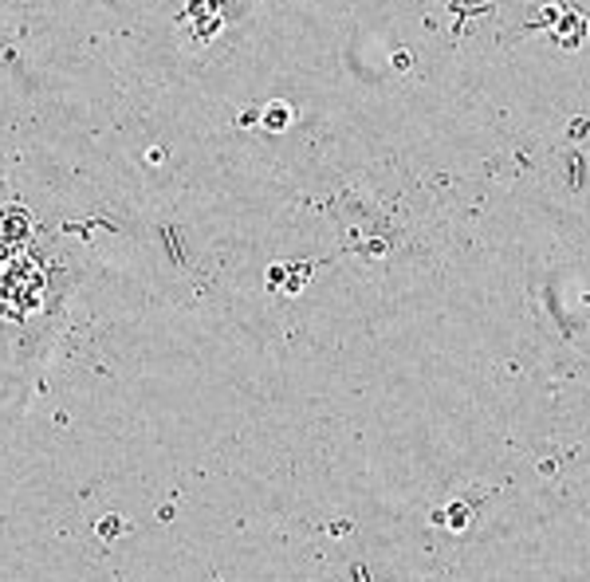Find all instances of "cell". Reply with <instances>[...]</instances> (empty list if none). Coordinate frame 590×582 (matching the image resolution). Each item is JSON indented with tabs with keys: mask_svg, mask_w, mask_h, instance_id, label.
<instances>
[{
	"mask_svg": "<svg viewBox=\"0 0 590 582\" xmlns=\"http://www.w3.org/2000/svg\"><path fill=\"white\" fill-rule=\"evenodd\" d=\"M186 16H189V24L197 28L201 40H213L221 28V0H189Z\"/></svg>",
	"mask_w": 590,
	"mask_h": 582,
	"instance_id": "6da1fadb",
	"label": "cell"
},
{
	"mask_svg": "<svg viewBox=\"0 0 590 582\" xmlns=\"http://www.w3.org/2000/svg\"><path fill=\"white\" fill-rule=\"evenodd\" d=\"M433 523L449 527V532H465V527L472 523V508H465V504H453V508L437 512V515H433Z\"/></svg>",
	"mask_w": 590,
	"mask_h": 582,
	"instance_id": "3957f363",
	"label": "cell"
},
{
	"mask_svg": "<svg viewBox=\"0 0 590 582\" xmlns=\"http://www.w3.org/2000/svg\"><path fill=\"white\" fill-rule=\"evenodd\" d=\"M260 123H264V131H272V134L287 131V126H292V106H287V103H268L264 114H260Z\"/></svg>",
	"mask_w": 590,
	"mask_h": 582,
	"instance_id": "7a4b0ae2",
	"label": "cell"
}]
</instances>
